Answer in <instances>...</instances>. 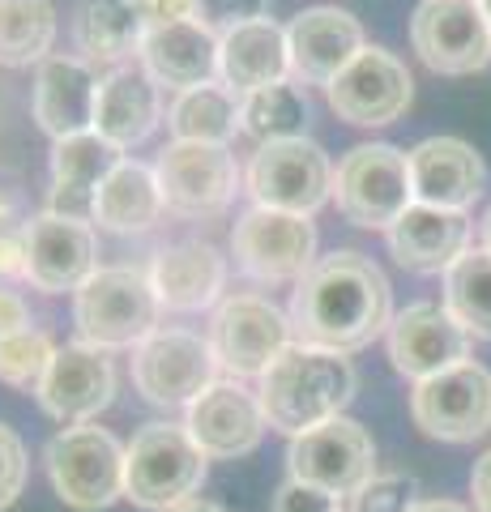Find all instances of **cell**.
<instances>
[{"label":"cell","mask_w":491,"mask_h":512,"mask_svg":"<svg viewBox=\"0 0 491 512\" xmlns=\"http://www.w3.org/2000/svg\"><path fill=\"white\" fill-rule=\"evenodd\" d=\"M291 329L295 342L355 355L372 346L393 325V286L380 265L363 252H329L321 256L291 295Z\"/></svg>","instance_id":"obj_1"},{"label":"cell","mask_w":491,"mask_h":512,"mask_svg":"<svg viewBox=\"0 0 491 512\" xmlns=\"http://www.w3.org/2000/svg\"><path fill=\"white\" fill-rule=\"evenodd\" d=\"M359 389L355 363L338 350L295 342L274 359V367L257 380V397L265 410V423L282 436H304L351 406Z\"/></svg>","instance_id":"obj_2"},{"label":"cell","mask_w":491,"mask_h":512,"mask_svg":"<svg viewBox=\"0 0 491 512\" xmlns=\"http://www.w3.org/2000/svg\"><path fill=\"white\" fill-rule=\"evenodd\" d=\"M205 470H210V457L201 453L184 423H146L124 453V500L171 512L197 500Z\"/></svg>","instance_id":"obj_3"},{"label":"cell","mask_w":491,"mask_h":512,"mask_svg":"<svg viewBox=\"0 0 491 512\" xmlns=\"http://www.w3.org/2000/svg\"><path fill=\"white\" fill-rule=\"evenodd\" d=\"M163 303L154 295L150 274L137 269H94L86 286L73 295V325L82 342L99 350H137L158 325Z\"/></svg>","instance_id":"obj_4"},{"label":"cell","mask_w":491,"mask_h":512,"mask_svg":"<svg viewBox=\"0 0 491 512\" xmlns=\"http://www.w3.org/2000/svg\"><path fill=\"white\" fill-rule=\"evenodd\" d=\"M334 205L346 222L363 231H389L415 205L410 154L389 146V141H368V146L346 150L334 171Z\"/></svg>","instance_id":"obj_5"},{"label":"cell","mask_w":491,"mask_h":512,"mask_svg":"<svg viewBox=\"0 0 491 512\" xmlns=\"http://www.w3.org/2000/svg\"><path fill=\"white\" fill-rule=\"evenodd\" d=\"M124 448L99 423H73L47 440V478L56 495L77 512L112 508L124 495Z\"/></svg>","instance_id":"obj_6"},{"label":"cell","mask_w":491,"mask_h":512,"mask_svg":"<svg viewBox=\"0 0 491 512\" xmlns=\"http://www.w3.org/2000/svg\"><path fill=\"white\" fill-rule=\"evenodd\" d=\"M244 192L252 205H265V210L312 218L325 201H334V163L308 137L269 141L248 158Z\"/></svg>","instance_id":"obj_7"},{"label":"cell","mask_w":491,"mask_h":512,"mask_svg":"<svg viewBox=\"0 0 491 512\" xmlns=\"http://www.w3.org/2000/svg\"><path fill=\"white\" fill-rule=\"evenodd\" d=\"M218 372L231 380H261L287 346H295L291 316L261 295H227L210 320Z\"/></svg>","instance_id":"obj_8"},{"label":"cell","mask_w":491,"mask_h":512,"mask_svg":"<svg viewBox=\"0 0 491 512\" xmlns=\"http://www.w3.org/2000/svg\"><path fill=\"white\" fill-rule=\"evenodd\" d=\"M218 380L210 338L193 329H154L133 350V384L150 406L188 410Z\"/></svg>","instance_id":"obj_9"},{"label":"cell","mask_w":491,"mask_h":512,"mask_svg":"<svg viewBox=\"0 0 491 512\" xmlns=\"http://www.w3.org/2000/svg\"><path fill=\"white\" fill-rule=\"evenodd\" d=\"M235 269L252 282H299L321 261L316 256V227L304 214H282L252 205L231 227Z\"/></svg>","instance_id":"obj_10"},{"label":"cell","mask_w":491,"mask_h":512,"mask_svg":"<svg viewBox=\"0 0 491 512\" xmlns=\"http://www.w3.org/2000/svg\"><path fill=\"white\" fill-rule=\"evenodd\" d=\"M410 419L423 436L445 444H470L491 431V372L483 363H457L410 393Z\"/></svg>","instance_id":"obj_11"},{"label":"cell","mask_w":491,"mask_h":512,"mask_svg":"<svg viewBox=\"0 0 491 512\" xmlns=\"http://www.w3.org/2000/svg\"><path fill=\"white\" fill-rule=\"evenodd\" d=\"M158 184L171 214L180 218H218L231 210L240 192V163L227 146H197V141H171L158 154Z\"/></svg>","instance_id":"obj_12"},{"label":"cell","mask_w":491,"mask_h":512,"mask_svg":"<svg viewBox=\"0 0 491 512\" xmlns=\"http://www.w3.org/2000/svg\"><path fill=\"white\" fill-rule=\"evenodd\" d=\"M410 47L432 73H479L491 64V22L479 0H423L410 18Z\"/></svg>","instance_id":"obj_13"},{"label":"cell","mask_w":491,"mask_h":512,"mask_svg":"<svg viewBox=\"0 0 491 512\" xmlns=\"http://www.w3.org/2000/svg\"><path fill=\"white\" fill-rule=\"evenodd\" d=\"M287 470L299 483H312L346 500V495H355L376 474V444L363 423L338 414V419H329L291 440Z\"/></svg>","instance_id":"obj_14"},{"label":"cell","mask_w":491,"mask_h":512,"mask_svg":"<svg viewBox=\"0 0 491 512\" xmlns=\"http://www.w3.org/2000/svg\"><path fill=\"white\" fill-rule=\"evenodd\" d=\"M334 116L355 128H385L406 116L415 99V77L385 47H363L346 69L325 86Z\"/></svg>","instance_id":"obj_15"},{"label":"cell","mask_w":491,"mask_h":512,"mask_svg":"<svg viewBox=\"0 0 491 512\" xmlns=\"http://www.w3.org/2000/svg\"><path fill=\"white\" fill-rule=\"evenodd\" d=\"M94 269H99V248H94L90 222L52 214V210H43L26 222V282L35 291L77 295Z\"/></svg>","instance_id":"obj_16"},{"label":"cell","mask_w":491,"mask_h":512,"mask_svg":"<svg viewBox=\"0 0 491 512\" xmlns=\"http://www.w3.org/2000/svg\"><path fill=\"white\" fill-rule=\"evenodd\" d=\"M385 346H389L393 372H402L415 384L470 359V333L449 316L445 303H427V299L410 303V308L393 316Z\"/></svg>","instance_id":"obj_17"},{"label":"cell","mask_w":491,"mask_h":512,"mask_svg":"<svg viewBox=\"0 0 491 512\" xmlns=\"http://www.w3.org/2000/svg\"><path fill=\"white\" fill-rule=\"evenodd\" d=\"M35 397H39V406L65 427L94 423L116 397V367L107 359V350L90 346V342L56 346L52 367H47Z\"/></svg>","instance_id":"obj_18"},{"label":"cell","mask_w":491,"mask_h":512,"mask_svg":"<svg viewBox=\"0 0 491 512\" xmlns=\"http://www.w3.org/2000/svg\"><path fill=\"white\" fill-rule=\"evenodd\" d=\"M188 436L201 444L205 457H218V461H231V457H244L261 444L265 436V410H261V397L248 389L244 380H223L218 376L210 389H205L193 406H188Z\"/></svg>","instance_id":"obj_19"},{"label":"cell","mask_w":491,"mask_h":512,"mask_svg":"<svg viewBox=\"0 0 491 512\" xmlns=\"http://www.w3.org/2000/svg\"><path fill=\"white\" fill-rule=\"evenodd\" d=\"M287 47H291V82L329 86L368 43H363V26L355 13L338 5H312L291 18Z\"/></svg>","instance_id":"obj_20"},{"label":"cell","mask_w":491,"mask_h":512,"mask_svg":"<svg viewBox=\"0 0 491 512\" xmlns=\"http://www.w3.org/2000/svg\"><path fill=\"white\" fill-rule=\"evenodd\" d=\"M99 86L103 77L94 73V64L82 56H47L35 73V107L39 128L52 141L94 133V107H99Z\"/></svg>","instance_id":"obj_21"},{"label":"cell","mask_w":491,"mask_h":512,"mask_svg":"<svg viewBox=\"0 0 491 512\" xmlns=\"http://www.w3.org/2000/svg\"><path fill=\"white\" fill-rule=\"evenodd\" d=\"M410 184H415V201L436 205V210L470 214V205L483 197L487 167L470 141L427 137L410 150Z\"/></svg>","instance_id":"obj_22"},{"label":"cell","mask_w":491,"mask_h":512,"mask_svg":"<svg viewBox=\"0 0 491 512\" xmlns=\"http://www.w3.org/2000/svg\"><path fill=\"white\" fill-rule=\"evenodd\" d=\"M137 64L146 69L158 86L167 90H193L218 82V35H210L201 22H167V26H146Z\"/></svg>","instance_id":"obj_23"},{"label":"cell","mask_w":491,"mask_h":512,"mask_svg":"<svg viewBox=\"0 0 491 512\" xmlns=\"http://www.w3.org/2000/svg\"><path fill=\"white\" fill-rule=\"evenodd\" d=\"M150 282L163 308L171 312H201L223 299L227 286V256L205 239H180L154 252Z\"/></svg>","instance_id":"obj_24"},{"label":"cell","mask_w":491,"mask_h":512,"mask_svg":"<svg viewBox=\"0 0 491 512\" xmlns=\"http://www.w3.org/2000/svg\"><path fill=\"white\" fill-rule=\"evenodd\" d=\"M158 124H163V86L141 64H120L103 77L94 107V133L103 141H112L116 150H133Z\"/></svg>","instance_id":"obj_25"},{"label":"cell","mask_w":491,"mask_h":512,"mask_svg":"<svg viewBox=\"0 0 491 512\" xmlns=\"http://www.w3.org/2000/svg\"><path fill=\"white\" fill-rule=\"evenodd\" d=\"M120 158L124 150H116L99 133L52 141V197H47V210L94 222V197H99L107 175L120 167Z\"/></svg>","instance_id":"obj_26"},{"label":"cell","mask_w":491,"mask_h":512,"mask_svg":"<svg viewBox=\"0 0 491 512\" xmlns=\"http://www.w3.org/2000/svg\"><path fill=\"white\" fill-rule=\"evenodd\" d=\"M389 252L402 269L415 274H445V269L470 248V214L436 210L415 201L410 210L385 231Z\"/></svg>","instance_id":"obj_27"},{"label":"cell","mask_w":491,"mask_h":512,"mask_svg":"<svg viewBox=\"0 0 491 512\" xmlns=\"http://www.w3.org/2000/svg\"><path fill=\"white\" fill-rule=\"evenodd\" d=\"M218 82L235 94H257L265 86L291 82L287 26H278L274 18H257L218 39Z\"/></svg>","instance_id":"obj_28"},{"label":"cell","mask_w":491,"mask_h":512,"mask_svg":"<svg viewBox=\"0 0 491 512\" xmlns=\"http://www.w3.org/2000/svg\"><path fill=\"white\" fill-rule=\"evenodd\" d=\"M146 39V9L141 0H77L73 9V43L82 60L120 69L141 52Z\"/></svg>","instance_id":"obj_29"},{"label":"cell","mask_w":491,"mask_h":512,"mask_svg":"<svg viewBox=\"0 0 491 512\" xmlns=\"http://www.w3.org/2000/svg\"><path fill=\"white\" fill-rule=\"evenodd\" d=\"M167 201H163V184H158V171L137 163V158L124 154L120 167L107 175L99 197H94V222L112 235H141L150 231L158 218H163Z\"/></svg>","instance_id":"obj_30"},{"label":"cell","mask_w":491,"mask_h":512,"mask_svg":"<svg viewBox=\"0 0 491 512\" xmlns=\"http://www.w3.org/2000/svg\"><path fill=\"white\" fill-rule=\"evenodd\" d=\"M171 141H197V146H231L235 133H244V94L223 82L193 86L176 94L167 107Z\"/></svg>","instance_id":"obj_31"},{"label":"cell","mask_w":491,"mask_h":512,"mask_svg":"<svg viewBox=\"0 0 491 512\" xmlns=\"http://www.w3.org/2000/svg\"><path fill=\"white\" fill-rule=\"evenodd\" d=\"M56 43L52 0H0V64L26 69L43 64Z\"/></svg>","instance_id":"obj_32"},{"label":"cell","mask_w":491,"mask_h":512,"mask_svg":"<svg viewBox=\"0 0 491 512\" xmlns=\"http://www.w3.org/2000/svg\"><path fill=\"white\" fill-rule=\"evenodd\" d=\"M445 308L470 338L491 342V252L483 244L445 269Z\"/></svg>","instance_id":"obj_33"},{"label":"cell","mask_w":491,"mask_h":512,"mask_svg":"<svg viewBox=\"0 0 491 512\" xmlns=\"http://www.w3.org/2000/svg\"><path fill=\"white\" fill-rule=\"evenodd\" d=\"M308 120H312V107H308V94L299 90V82H278L257 94H244V133L257 146L304 137Z\"/></svg>","instance_id":"obj_34"},{"label":"cell","mask_w":491,"mask_h":512,"mask_svg":"<svg viewBox=\"0 0 491 512\" xmlns=\"http://www.w3.org/2000/svg\"><path fill=\"white\" fill-rule=\"evenodd\" d=\"M52 355L56 342L35 325L22 333H5L0 338V384H9L18 393H39L47 367H52Z\"/></svg>","instance_id":"obj_35"},{"label":"cell","mask_w":491,"mask_h":512,"mask_svg":"<svg viewBox=\"0 0 491 512\" xmlns=\"http://www.w3.org/2000/svg\"><path fill=\"white\" fill-rule=\"evenodd\" d=\"M419 504V483L415 474H372L355 495L342 500V512H410Z\"/></svg>","instance_id":"obj_36"},{"label":"cell","mask_w":491,"mask_h":512,"mask_svg":"<svg viewBox=\"0 0 491 512\" xmlns=\"http://www.w3.org/2000/svg\"><path fill=\"white\" fill-rule=\"evenodd\" d=\"M257 18H269V0H193V22H201L218 39Z\"/></svg>","instance_id":"obj_37"},{"label":"cell","mask_w":491,"mask_h":512,"mask_svg":"<svg viewBox=\"0 0 491 512\" xmlns=\"http://www.w3.org/2000/svg\"><path fill=\"white\" fill-rule=\"evenodd\" d=\"M22 487H26V444L9 423H0V512L13 508Z\"/></svg>","instance_id":"obj_38"},{"label":"cell","mask_w":491,"mask_h":512,"mask_svg":"<svg viewBox=\"0 0 491 512\" xmlns=\"http://www.w3.org/2000/svg\"><path fill=\"white\" fill-rule=\"evenodd\" d=\"M26 278V222L9 197H0V282Z\"/></svg>","instance_id":"obj_39"},{"label":"cell","mask_w":491,"mask_h":512,"mask_svg":"<svg viewBox=\"0 0 491 512\" xmlns=\"http://www.w3.org/2000/svg\"><path fill=\"white\" fill-rule=\"evenodd\" d=\"M274 512H342V500L329 495L312 483H299V478H287L274 495Z\"/></svg>","instance_id":"obj_40"},{"label":"cell","mask_w":491,"mask_h":512,"mask_svg":"<svg viewBox=\"0 0 491 512\" xmlns=\"http://www.w3.org/2000/svg\"><path fill=\"white\" fill-rule=\"evenodd\" d=\"M30 329V308L18 291H9V286H0V338L5 333H22Z\"/></svg>","instance_id":"obj_41"},{"label":"cell","mask_w":491,"mask_h":512,"mask_svg":"<svg viewBox=\"0 0 491 512\" xmlns=\"http://www.w3.org/2000/svg\"><path fill=\"white\" fill-rule=\"evenodd\" d=\"M141 9H146V26H167V22L193 18V0H141Z\"/></svg>","instance_id":"obj_42"},{"label":"cell","mask_w":491,"mask_h":512,"mask_svg":"<svg viewBox=\"0 0 491 512\" xmlns=\"http://www.w3.org/2000/svg\"><path fill=\"white\" fill-rule=\"evenodd\" d=\"M470 495H474V512H491V448L474 461L470 470Z\"/></svg>","instance_id":"obj_43"},{"label":"cell","mask_w":491,"mask_h":512,"mask_svg":"<svg viewBox=\"0 0 491 512\" xmlns=\"http://www.w3.org/2000/svg\"><path fill=\"white\" fill-rule=\"evenodd\" d=\"M410 512H470L466 504H453V500H419Z\"/></svg>","instance_id":"obj_44"},{"label":"cell","mask_w":491,"mask_h":512,"mask_svg":"<svg viewBox=\"0 0 491 512\" xmlns=\"http://www.w3.org/2000/svg\"><path fill=\"white\" fill-rule=\"evenodd\" d=\"M171 512H227L223 504H210V500H188L180 508H171Z\"/></svg>","instance_id":"obj_45"},{"label":"cell","mask_w":491,"mask_h":512,"mask_svg":"<svg viewBox=\"0 0 491 512\" xmlns=\"http://www.w3.org/2000/svg\"><path fill=\"white\" fill-rule=\"evenodd\" d=\"M479 231H483V248L491 252V205H487V214H483V222H479Z\"/></svg>","instance_id":"obj_46"},{"label":"cell","mask_w":491,"mask_h":512,"mask_svg":"<svg viewBox=\"0 0 491 512\" xmlns=\"http://www.w3.org/2000/svg\"><path fill=\"white\" fill-rule=\"evenodd\" d=\"M479 5H483V13H487V22H491V0H479Z\"/></svg>","instance_id":"obj_47"}]
</instances>
